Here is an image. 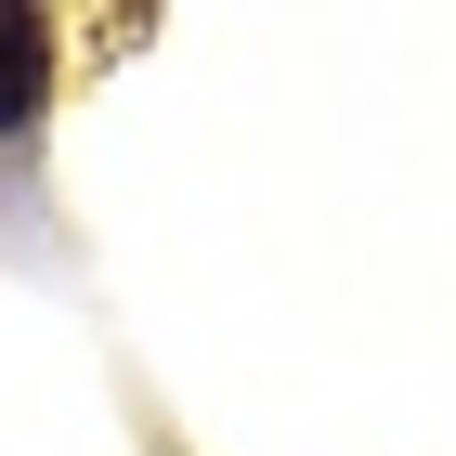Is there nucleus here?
<instances>
[{
  "label": "nucleus",
  "instance_id": "obj_1",
  "mask_svg": "<svg viewBox=\"0 0 456 456\" xmlns=\"http://www.w3.org/2000/svg\"><path fill=\"white\" fill-rule=\"evenodd\" d=\"M39 78H53L39 13H0V131H27V118H39Z\"/></svg>",
  "mask_w": 456,
  "mask_h": 456
}]
</instances>
